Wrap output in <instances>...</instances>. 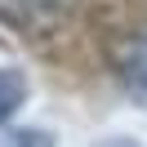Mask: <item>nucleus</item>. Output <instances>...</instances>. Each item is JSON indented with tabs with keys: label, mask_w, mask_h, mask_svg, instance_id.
Segmentation results:
<instances>
[{
	"label": "nucleus",
	"mask_w": 147,
	"mask_h": 147,
	"mask_svg": "<svg viewBox=\"0 0 147 147\" xmlns=\"http://www.w3.org/2000/svg\"><path fill=\"white\" fill-rule=\"evenodd\" d=\"M98 147H143V143H138V138H102Z\"/></svg>",
	"instance_id": "obj_5"
},
{
	"label": "nucleus",
	"mask_w": 147,
	"mask_h": 147,
	"mask_svg": "<svg viewBox=\"0 0 147 147\" xmlns=\"http://www.w3.org/2000/svg\"><path fill=\"white\" fill-rule=\"evenodd\" d=\"M0 147H58L54 134H45V129H13V134L0 138Z\"/></svg>",
	"instance_id": "obj_4"
},
{
	"label": "nucleus",
	"mask_w": 147,
	"mask_h": 147,
	"mask_svg": "<svg viewBox=\"0 0 147 147\" xmlns=\"http://www.w3.org/2000/svg\"><path fill=\"white\" fill-rule=\"evenodd\" d=\"M76 0H0V22L27 40H45L71 18Z\"/></svg>",
	"instance_id": "obj_1"
},
{
	"label": "nucleus",
	"mask_w": 147,
	"mask_h": 147,
	"mask_svg": "<svg viewBox=\"0 0 147 147\" xmlns=\"http://www.w3.org/2000/svg\"><path fill=\"white\" fill-rule=\"evenodd\" d=\"M120 85H125V94L147 111V31H138V36L129 40L125 58H120Z\"/></svg>",
	"instance_id": "obj_2"
},
{
	"label": "nucleus",
	"mask_w": 147,
	"mask_h": 147,
	"mask_svg": "<svg viewBox=\"0 0 147 147\" xmlns=\"http://www.w3.org/2000/svg\"><path fill=\"white\" fill-rule=\"evenodd\" d=\"M27 102V76L18 67H0V125Z\"/></svg>",
	"instance_id": "obj_3"
}]
</instances>
